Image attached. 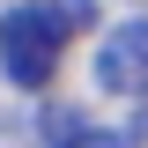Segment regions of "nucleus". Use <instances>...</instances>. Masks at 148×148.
Masks as SVG:
<instances>
[{
	"instance_id": "f257e3e1",
	"label": "nucleus",
	"mask_w": 148,
	"mask_h": 148,
	"mask_svg": "<svg viewBox=\"0 0 148 148\" xmlns=\"http://www.w3.org/2000/svg\"><path fill=\"white\" fill-rule=\"evenodd\" d=\"M59 52H67V30H59L45 8L15 0V8L0 15V74H8L15 89H45L59 74Z\"/></svg>"
},
{
	"instance_id": "f03ea898",
	"label": "nucleus",
	"mask_w": 148,
	"mask_h": 148,
	"mask_svg": "<svg viewBox=\"0 0 148 148\" xmlns=\"http://www.w3.org/2000/svg\"><path fill=\"white\" fill-rule=\"evenodd\" d=\"M96 89H111V96H141L148 89V8L104 30V45H96Z\"/></svg>"
},
{
	"instance_id": "7ed1b4c3",
	"label": "nucleus",
	"mask_w": 148,
	"mask_h": 148,
	"mask_svg": "<svg viewBox=\"0 0 148 148\" xmlns=\"http://www.w3.org/2000/svg\"><path fill=\"white\" fill-rule=\"evenodd\" d=\"M45 141L52 148H141V133L133 126H96L82 111H52V119H45Z\"/></svg>"
},
{
	"instance_id": "20e7f679",
	"label": "nucleus",
	"mask_w": 148,
	"mask_h": 148,
	"mask_svg": "<svg viewBox=\"0 0 148 148\" xmlns=\"http://www.w3.org/2000/svg\"><path fill=\"white\" fill-rule=\"evenodd\" d=\"M30 8H45V15H52V22H59L67 37L96 30V0H30Z\"/></svg>"
},
{
	"instance_id": "39448f33",
	"label": "nucleus",
	"mask_w": 148,
	"mask_h": 148,
	"mask_svg": "<svg viewBox=\"0 0 148 148\" xmlns=\"http://www.w3.org/2000/svg\"><path fill=\"white\" fill-rule=\"evenodd\" d=\"M133 133H141V141H148V89L133 96Z\"/></svg>"
},
{
	"instance_id": "423d86ee",
	"label": "nucleus",
	"mask_w": 148,
	"mask_h": 148,
	"mask_svg": "<svg viewBox=\"0 0 148 148\" xmlns=\"http://www.w3.org/2000/svg\"><path fill=\"white\" fill-rule=\"evenodd\" d=\"M141 8H148V0H141Z\"/></svg>"
}]
</instances>
